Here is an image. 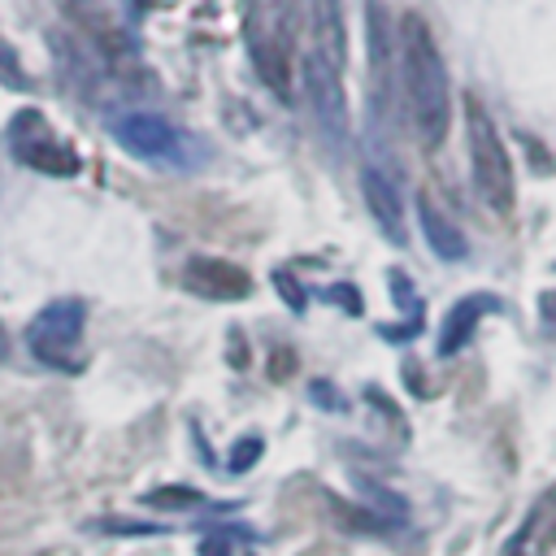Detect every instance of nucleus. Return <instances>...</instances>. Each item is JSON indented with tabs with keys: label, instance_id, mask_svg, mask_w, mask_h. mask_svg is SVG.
Listing matches in <instances>:
<instances>
[{
	"label": "nucleus",
	"instance_id": "f257e3e1",
	"mask_svg": "<svg viewBox=\"0 0 556 556\" xmlns=\"http://www.w3.org/2000/svg\"><path fill=\"white\" fill-rule=\"evenodd\" d=\"M400 78H404V104H408V126L417 143L439 148L452 122V83H447L443 52L417 13L400 17Z\"/></svg>",
	"mask_w": 556,
	"mask_h": 556
},
{
	"label": "nucleus",
	"instance_id": "f03ea898",
	"mask_svg": "<svg viewBox=\"0 0 556 556\" xmlns=\"http://www.w3.org/2000/svg\"><path fill=\"white\" fill-rule=\"evenodd\" d=\"M465 135H469V174H473V191L478 200L508 217L513 200H517V174H513V156L491 122V113L482 109V100L465 96Z\"/></svg>",
	"mask_w": 556,
	"mask_h": 556
},
{
	"label": "nucleus",
	"instance_id": "7ed1b4c3",
	"mask_svg": "<svg viewBox=\"0 0 556 556\" xmlns=\"http://www.w3.org/2000/svg\"><path fill=\"white\" fill-rule=\"evenodd\" d=\"M243 48L256 78L278 100H291V30L282 0H243Z\"/></svg>",
	"mask_w": 556,
	"mask_h": 556
},
{
	"label": "nucleus",
	"instance_id": "20e7f679",
	"mask_svg": "<svg viewBox=\"0 0 556 556\" xmlns=\"http://www.w3.org/2000/svg\"><path fill=\"white\" fill-rule=\"evenodd\" d=\"M109 135L117 139L122 152H130L135 161H148V165L191 169L204 156V148H195V139L187 130H178L174 122H165L161 113H148V109L109 113Z\"/></svg>",
	"mask_w": 556,
	"mask_h": 556
},
{
	"label": "nucleus",
	"instance_id": "39448f33",
	"mask_svg": "<svg viewBox=\"0 0 556 556\" xmlns=\"http://www.w3.org/2000/svg\"><path fill=\"white\" fill-rule=\"evenodd\" d=\"M83 326H87V304L74 295H61L52 304H43L30 326H26V348L39 365L61 369V374H78L83 369Z\"/></svg>",
	"mask_w": 556,
	"mask_h": 556
},
{
	"label": "nucleus",
	"instance_id": "423d86ee",
	"mask_svg": "<svg viewBox=\"0 0 556 556\" xmlns=\"http://www.w3.org/2000/svg\"><path fill=\"white\" fill-rule=\"evenodd\" d=\"M9 152L35 174H52V178L78 174V152L56 135V126L39 109H17L9 117Z\"/></svg>",
	"mask_w": 556,
	"mask_h": 556
},
{
	"label": "nucleus",
	"instance_id": "0eeeda50",
	"mask_svg": "<svg viewBox=\"0 0 556 556\" xmlns=\"http://www.w3.org/2000/svg\"><path fill=\"white\" fill-rule=\"evenodd\" d=\"M300 74H304V91H308L313 122L321 126V135H326L330 148H343V143H348V91H343V74L330 70L313 48H308V56L300 61Z\"/></svg>",
	"mask_w": 556,
	"mask_h": 556
},
{
	"label": "nucleus",
	"instance_id": "6e6552de",
	"mask_svg": "<svg viewBox=\"0 0 556 556\" xmlns=\"http://www.w3.org/2000/svg\"><path fill=\"white\" fill-rule=\"evenodd\" d=\"M182 287L200 300H243L252 291V278L243 265L222 256H191L182 265Z\"/></svg>",
	"mask_w": 556,
	"mask_h": 556
},
{
	"label": "nucleus",
	"instance_id": "1a4fd4ad",
	"mask_svg": "<svg viewBox=\"0 0 556 556\" xmlns=\"http://www.w3.org/2000/svg\"><path fill=\"white\" fill-rule=\"evenodd\" d=\"M65 17L96 43V52L104 61H130V35L122 30V22L100 4V0H61Z\"/></svg>",
	"mask_w": 556,
	"mask_h": 556
},
{
	"label": "nucleus",
	"instance_id": "9d476101",
	"mask_svg": "<svg viewBox=\"0 0 556 556\" xmlns=\"http://www.w3.org/2000/svg\"><path fill=\"white\" fill-rule=\"evenodd\" d=\"M308 35L313 52L343 74L348 65V22H343V0H308Z\"/></svg>",
	"mask_w": 556,
	"mask_h": 556
},
{
	"label": "nucleus",
	"instance_id": "9b49d317",
	"mask_svg": "<svg viewBox=\"0 0 556 556\" xmlns=\"http://www.w3.org/2000/svg\"><path fill=\"white\" fill-rule=\"evenodd\" d=\"M361 195H365V204H369V217L382 226V235H387L395 248H404V243H408V226H404V204H400L395 182H391L387 174H378L374 165H365V169H361Z\"/></svg>",
	"mask_w": 556,
	"mask_h": 556
},
{
	"label": "nucleus",
	"instance_id": "f8f14e48",
	"mask_svg": "<svg viewBox=\"0 0 556 556\" xmlns=\"http://www.w3.org/2000/svg\"><path fill=\"white\" fill-rule=\"evenodd\" d=\"M495 308H500V295H486V291L460 295V300L447 308V317H443V330H439V356H456V352L473 339L478 321H482L486 313H495Z\"/></svg>",
	"mask_w": 556,
	"mask_h": 556
},
{
	"label": "nucleus",
	"instance_id": "ddd939ff",
	"mask_svg": "<svg viewBox=\"0 0 556 556\" xmlns=\"http://www.w3.org/2000/svg\"><path fill=\"white\" fill-rule=\"evenodd\" d=\"M417 222H421V235H426V243H430V252H434L439 261H460V256L469 252L460 226H456V222H452L426 191L417 195Z\"/></svg>",
	"mask_w": 556,
	"mask_h": 556
},
{
	"label": "nucleus",
	"instance_id": "4468645a",
	"mask_svg": "<svg viewBox=\"0 0 556 556\" xmlns=\"http://www.w3.org/2000/svg\"><path fill=\"white\" fill-rule=\"evenodd\" d=\"M330 508L339 513L334 521H339L343 530H356V534H387V530H391L378 513H369V508H352V504H343V500H334V495H330Z\"/></svg>",
	"mask_w": 556,
	"mask_h": 556
},
{
	"label": "nucleus",
	"instance_id": "2eb2a0df",
	"mask_svg": "<svg viewBox=\"0 0 556 556\" xmlns=\"http://www.w3.org/2000/svg\"><path fill=\"white\" fill-rule=\"evenodd\" d=\"M143 504L148 508H204L208 500L200 491H191V486H156V491L143 495ZM208 508H222V504H208Z\"/></svg>",
	"mask_w": 556,
	"mask_h": 556
},
{
	"label": "nucleus",
	"instance_id": "dca6fc26",
	"mask_svg": "<svg viewBox=\"0 0 556 556\" xmlns=\"http://www.w3.org/2000/svg\"><path fill=\"white\" fill-rule=\"evenodd\" d=\"M387 282H391V300L400 304V313H404L408 321H421V295H417V287L408 282V274H404V269H387Z\"/></svg>",
	"mask_w": 556,
	"mask_h": 556
},
{
	"label": "nucleus",
	"instance_id": "f3484780",
	"mask_svg": "<svg viewBox=\"0 0 556 556\" xmlns=\"http://www.w3.org/2000/svg\"><path fill=\"white\" fill-rule=\"evenodd\" d=\"M0 87H13V91H30V74L22 70V56L9 39H0Z\"/></svg>",
	"mask_w": 556,
	"mask_h": 556
},
{
	"label": "nucleus",
	"instance_id": "a211bd4d",
	"mask_svg": "<svg viewBox=\"0 0 556 556\" xmlns=\"http://www.w3.org/2000/svg\"><path fill=\"white\" fill-rule=\"evenodd\" d=\"M261 452H265L261 434H248V439H239V443L230 447V460H226V469H230V473H248V469L261 460Z\"/></svg>",
	"mask_w": 556,
	"mask_h": 556
},
{
	"label": "nucleus",
	"instance_id": "6ab92c4d",
	"mask_svg": "<svg viewBox=\"0 0 556 556\" xmlns=\"http://www.w3.org/2000/svg\"><path fill=\"white\" fill-rule=\"evenodd\" d=\"M274 291L287 300V308H291V313H304L308 295H304V287L295 282V274H291V269H274Z\"/></svg>",
	"mask_w": 556,
	"mask_h": 556
},
{
	"label": "nucleus",
	"instance_id": "aec40b11",
	"mask_svg": "<svg viewBox=\"0 0 556 556\" xmlns=\"http://www.w3.org/2000/svg\"><path fill=\"white\" fill-rule=\"evenodd\" d=\"M321 295H326V300H334V304H343V313H352V317H361V313H365L361 291H356V287H348V282H334V287H326Z\"/></svg>",
	"mask_w": 556,
	"mask_h": 556
},
{
	"label": "nucleus",
	"instance_id": "412c9836",
	"mask_svg": "<svg viewBox=\"0 0 556 556\" xmlns=\"http://www.w3.org/2000/svg\"><path fill=\"white\" fill-rule=\"evenodd\" d=\"M96 530H104V534H161V526H152V521H96Z\"/></svg>",
	"mask_w": 556,
	"mask_h": 556
},
{
	"label": "nucleus",
	"instance_id": "4be33fe9",
	"mask_svg": "<svg viewBox=\"0 0 556 556\" xmlns=\"http://www.w3.org/2000/svg\"><path fill=\"white\" fill-rule=\"evenodd\" d=\"M308 395H313L317 404H326L330 413H343V395H339V391H334V387H330L326 378H317V382L308 387Z\"/></svg>",
	"mask_w": 556,
	"mask_h": 556
},
{
	"label": "nucleus",
	"instance_id": "5701e85b",
	"mask_svg": "<svg viewBox=\"0 0 556 556\" xmlns=\"http://www.w3.org/2000/svg\"><path fill=\"white\" fill-rule=\"evenodd\" d=\"M421 330V321H404V326H378L382 339H413Z\"/></svg>",
	"mask_w": 556,
	"mask_h": 556
},
{
	"label": "nucleus",
	"instance_id": "b1692460",
	"mask_svg": "<svg viewBox=\"0 0 556 556\" xmlns=\"http://www.w3.org/2000/svg\"><path fill=\"white\" fill-rule=\"evenodd\" d=\"M13 356V343H9V330H4V321H0V365Z\"/></svg>",
	"mask_w": 556,
	"mask_h": 556
},
{
	"label": "nucleus",
	"instance_id": "393cba45",
	"mask_svg": "<svg viewBox=\"0 0 556 556\" xmlns=\"http://www.w3.org/2000/svg\"><path fill=\"white\" fill-rule=\"evenodd\" d=\"M543 317H547V321H556V295H552V291L543 295Z\"/></svg>",
	"mask_w": 556,
	"mask_h": 556
}]
</instances>
